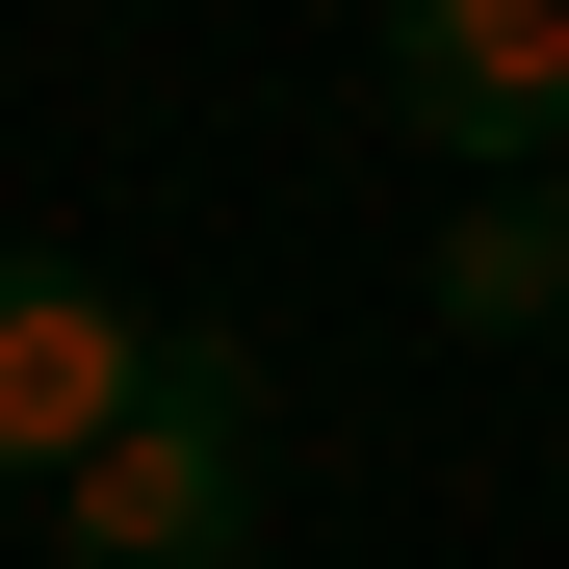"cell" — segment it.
Instances as JSON below:
<instances>
[{
	"mask_svg": "<svg viewBox=\"0 0 569 569\" xmlns=\"http://www.w3.org/2000/svg\"><path fill=\"white\" fill-rule=\"evenodd\" d=\"M52 543H78V569H259V362H233V337H181V362H156V415L52 492Z\"/></svg>",
	"mask_w": 569,
	"mask_h": 569,
	"instance_id": "1",
	"label": "cell"
},
{
	"mask_svg": "<svg viewBox=\"0 0 569 569\" xmlns=\"http://www.w3.org/2000/svg\"><path fill=\"white\" fill-rule=\"evenodd\" d=\"M156 311L130 284H78V259H0V492H78V466H104L130 415H156Z\"/></svg>",
	"mask_w": 569,
	"mask_h": 569,
	"instance_id": "2",
	"label": "cell"
},
{
	"mask_svg": "<svg viewBox=\"0 0 569 569\" xmlns=\"http://www.w3.org/2000/svg\"><path fill=\"white\" fill-rule=\"evenodd\" d=\"M362 27H389L415 156H466V181H543L569 156V0H362Z\"/></svg>",
	"mask_w": 569,
	"mask_h": 569,
	"instance_id": "3",
	"label": "cell"
},
{
	"mask_svg": "<svg viewBox=\"0 0 569 569\" xmlns=\"http://www.w3.org/2000/svg\"><path fill=\"white\" fill-rule=\"evenodd\" d=\"M440 311H466V337H569V181H466Z\"/></svg>",
	"mask_w": 569,
	"mask_h": 569,
	"instance_id": "4",
	"label": "cell"
}]
</instances>
